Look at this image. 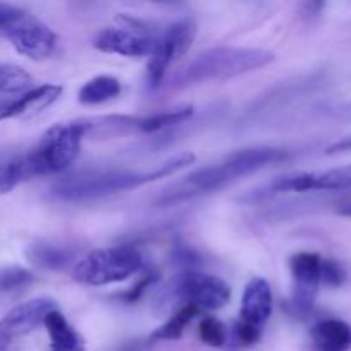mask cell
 <instances>
[{"mask_svg": "<svg viewBox=\"0 0 351 351\" xmlns=\"http://www.w3.org/2000/svg\"><path fill=\"white\" fill-rule=\"evenodd\" d=\"M199 312H201V308H197L195 305L185 304L177 314L171 315L161 328H158L151 335V341H160V339L161 341H173V339H180L185 328L194 321V317Z\"/></svg>", "mask_w": 351, "mask_h": 351, "instance_id": "ffe728a7", "label": "cell"}, {"mask_svg": "<svg viewBox=\"0 0 351 351\" xmlns=\"http://www.w3.org/2000/svg\"><path fill=\"white\" fill-rule=\"evenodd\" d=\"M24 14L23 9L16 5H10V3L0 2V31H5L14 21L19 19Z\"/></svg>", "mask_w": 351, "mask_h": 351, "instance_id": "4316f807", "label": "cell"}, {"mask_svg": "<svg viewBox=\"0 0 351 351\" xmlns=\"http://www.w3.org/2000/svg\"><path fill=\"white\" fill-rule=\"evenodd\" d=\"M351 149V136L346 137V139H341L339 143L332 144L331 147H328L326 153L328 154H335V153H341V151H350Z\"/></svg>", "mask_w": 351, "mask_h": 351, "instance_id": "f546056e", "label": "cell"}, {"mask_svg": "<svg viewBox=\"0 0 351 351\" xmlns=\"http://www.w3.org/2000/svg\"><path fill=\"white\" fill-rule=\"evenodd\" d=\"M261 332H263V328L247 324V322H243V321H239L235 324V339H237V343L242 346L256 345L261 338Z\"/></svg>", "mask_w": 351, "mask_h": 351, "instance_id": "484cf974", "label": "cell"}, {"mask_svg": "<svg viewBox=\"0 0 351 351\" xmlns=\"http://www.w3.org/2000/svg\"><path fill=\"white\" fill-rule=\"evenodd\" d=\"M57 308V304L50 298H34L24 302L0 319V343H9L12 339L33 332L51 311Z\"/></svg>", "mask_w": 351, "mask_h": 351, "instance_id": "8fae6325", "label": "cell"}, {"mask_svg": "<svg viewBox=\"0 0 351 351\" xmlns=\"http://www.w3.org/2000/svg\"><path fill=\"white\" fill-rule=\"evenodd\" d=\"M351 189V165L331 168L326 171H304L285 175L269 185L274 192H308V191H345Z\"/></svg>", "mask_w": 351, "mask_h": 351, "instance_id": "30bf717a", "label": "cell"}, {"mask_svg": "<svg viewBox=\"0 0 351 351\" xmlns=\"http://www.w3.org/2000/svg\"><path fill=\"white\" fill-rule=\"evenodd\" d=\"M273 312V293L271 287L263 278H254L245 287L240 307V321L263 328Z\"/></svg>", "mask_w": 351, "mask_h": 351, "instance_id": "4fadbf2b", "label": "cell"}, {"mask_svg": "<svg viewBox=\"0 0 351 351\" xmlns=\"http://www.w3.org/2000/svg\"><path fill=\"white\" fill-rule=\"evenodd\" d=\"M339 213H341L343 216H350V218H351V204H350V206H346V208L339 209Z\"/></svg>", "mask_w": 351, "mask_h": 351, "instance_id": "4dcf8cb0", "label": "cell"}, {"mask_svg": "<svg viewBox=\"0 0 351 351\" xmlns=\"http://www.w3.org/2000/svg\"><path fill=\"white\" fill-rule=\"evenodd\" d=\"M143 266V256L136 247L122 245L93 250L77 261L72 269V280L88 287L125 281Z\"/></svg>", "mask_w": 351, "mask_h": 351, "instance_id": "5b68a950", "label": "cell"}, {"mask_svg": "<svg viewBox=\"0 0 351 351\" xmlns=\"http://www.w3.org/2000/svg\"><path fill=\"white\" fill-rule=\"evenodd\" d=\"M175 257H177L178 264H184V266H189V267L199 261V257L195 256V252H192V250L187 249V247H182V249H178L177 256Z\"/></svg>", "mask_w": 351, "mask_h": 351, "instance_id": "f1b7e54d", "label": "cell"}, {"mask_svg": "<svg viewBox=\"0 0 351 351\" xmlns=\"http://www.w3.org/2000/svg\"><path fill=\"white\" fill-rule=\"evenodd\" d=\"M89 127L91 125L84 120L64 122L50 127L41 136L40 143L29 153L23 154L24 167L29 178L38 175L58 173L71 167L79 156L81 143Z\"/></svg>", "mask_w": 351, "mask_h": 351, "instance_id": "277c9868", "label": "cell"}, {"mask_svg": "<svg viewBox=\"0 0 351 351\" xmlns=\"http://www.w3.org/2000/svg\"><path fill=\"white\" fill-rule=\"evenodd\" d=\"M122 93V84L113 75H96L79 89V101L82 105H99L110 101Z\"/></svg>", "mask_w": 351, "mask_h": 351, "instance_id": "e0dca14e", "label": "cell"}, {"mask_svg": "<svg viewBox=\"0 0 351 351\" xmlns=\"http://www.w3.org/2000/svg\"><path fill=\"white\" fill-rule=\"evenodd\" d=\"M346 281V271L343 269L341 264H338L336 261H322L321 267V283L328 285V287L338 288L341 285H345Z\"/></svg>", "mask_w": 351, "mask_h": 351, "instance_id": "d4e9b609", "label": "cell"}, {"mask_svg": "<svg viewBox=\"0 0 351 351\" xmlns=\"http://www.w3.org/2000/svg\"><path fill=\"white\" fill-rule=\"evenodd\" d=\"M60 95L62 86L57 84H43L40 88L29 89V91H26L17 99H14L10 105H7L0 112V120L16 119V117L26 115L29 112H41L43 108L50 106L51 103L57 101Z\"/></svg>", "mask_w": 351, "mask_h": 351, "instance_id": "5bb4252c", "label": "cell"}, {"mask_svg": "<svg viewBox=\"0 0 351 351\" xmlns=\"http://www.w3.org/2000/svg\"><path fill=\"white\" fill-rule=\"evenodd\" d=\"M317 351H348L351 348V328L339 319H326L312 329Z\"/></svg>", "mask_w": 351, "mask_h": 351, "instance_id": "9a60e30c", "label": "cell"}, {"mask_svg": "<svg viewBox=\"0 0 351 351\" xmlns=\"http://www.w3.org/2000/svg\"><path fill=\"white\" fill-rule=\"evenodd\" d=\"M194 115V106L192 105H184L177 106V108H171L168 112H160L154 113V115L146 117V119L136 120L137 129L143 130V132H158V130L168 129V127L178 125V123L187 122L191 117Z\"/></svg>", "mask_w": 351, "mask_h": 351, "instance_id": "d6986e66", "label": "cell"}, {"mask_svg": "<svg viewBox=\"0 0 351 351\" xmlns=\"http://www.w3.org/2000/svg\"><path fill=\"white\" fill-rule=\"evenodd\" d=\"M194 161L195 156L192 153H180L149 171L110 170L72 175V177L55 184L51 194L64 201H86V199L103 197V195L130 191V189H137L141 185L160 180V178L170 177L177 171L191 167Z\"/></svg>", "mask_w": 351, "mask_h": 351, "instance_id": "7a4b0ae2", "label": "cell"}, {"mask_svg": "<svg viewBox=\"0 0 351 351\" xmlns=\"http://www.w3.org/2000/svg\"><path fill=\"white\" fill-rule=\"evenodd\" d=\"M321 267L322 259L315 252H300L291 257L290 269L293 278L291 304L297 312L307 314L314 307L321 287Z\"/></svg>", "mask_w": 351, "mask_h": 351, "instance_id": "9c48e42d", "label": "cell"}, {"mask_svg": "<svg viewBox=\"0 0 351 351\" xmlns=\"http://www.w3.org/2000/svg\"><path fill=\"white\" fill-rule=\"evenodd\" d=\"M285 158H287L285 151L274 149V147H249V149L235 151L219 163L195 170L194 173L184 177V180L171 185L165 191L158 204L171 206L195 197V195L219 191L225 185L239 180L240 177L254 173L267 165L278 163Z\"/></svg>", "mask_w": 351, "mask_h": 351, "instance_id": "6da1fadb", "label": "cell"}, {"mask_svg": "<svg viewBox=\"0 0 351 351\" xmlns=\"http://www.w3.org/2000/svg\"><path fill=\"white\" fill-rule=\"evenodd\" d=\"M274 60V53L264 48L219 47L199 53L175 77L177 86H191L208 81H226L257 71Z\"/></svg>", "mask_w": 351, "mask_h": 351, "instance_id": "3957f363", "label": "cell"}, {"mask_svg": "<svg viewBox=\"0 0 351 351\" xmlns=\"http://www.w3.org/2000/svg\"><path fill=\"white\" fill-rule=\"evenodd\" d=\"M27 257L33 264L43 269H62L72 259V252L67 247L53 245V243L38 242L27 249Z\"/></svg>", "mask_w": 351, "mask_h": 351, "instance_id": "ac0fdd59", "label": "cell"}, {"mask_svg": "<svg viewBox=\"0 0 351 351\" xmlns=\"http://www.w3.org/2000/svg\"><path fill=\"white\" fill-rule=\"evenodd\" d=\"M33 84V77L19 65H0V93L26 91Z\"/></svg>", "mask_w": 351, "mask_h": 351, "instance_id": "7402d4cb", "label": "cell"}, {"mask_svg": "<svg viewBox=\"0 0 351 351\" xmlns=\"http://www.w3.org/2000/svg\"><path fill=\"white\" fill-rule=\"evenodd\" d=\"M153 280H154L153 274H147V278H144V280L139 281V283H137L136 287L132 288V290L127 291V293L123 295V297H125V300H127V302H136L137 298H139L141 295L144 293V290H146V288L149 287L151 283H153Z\"/></svg>", "mask_w": 351, "mask_h": 351, "instance_id": "83f0119b", "label": "cell"}, {"mask_svg": "<svg viewBox=\"0 0 351 351\" xmlns=\"http://www.w3.org/2000/svg\"><path fill=\"white\" fill-rule=\"evenodd\" d=\"M27 178H29V175L24 167L23 154L0 161V195L9 194L21 182L27 180Z\"/></svg>", "mask_w": 351, "mask_h": 351, "instance_id": "44dd1931", "label": "cell"}, {"mask_svg": "<svg viewBox=\"0 0 351 351\" xmlns=\"http://www.w3.org/2000/svg\"><path fill=\"white\" fill-rule=\"evenodd\" d=\"M93 43L99 51L130 58L151 55L154 47L153 38L129 27H106L96 34Z\"/></svg>", "mask_w": 351, "mask_h": 351, "instance_id": "7c38bea8", "label": "cell"}, {"mask_svg": "<svg viewBox=\"0 0 351 351\" xmlns=\"http://www.w3.org/2000/svg\"><path fill=\"white\" fill-rule=\"evenodd\" d=\"M43 324L50 336L51 351H84L81 336L69 324L67 319L60 314L58 308L51 311L45 317Z\"/></svg>", "mask_w": 351, "mask_h": 351, "instance_id": "2e32d148", "label": "cell"}, {"mask_svg": "<svg viewBox=\"0 0 351 351\" xmlns=\"http://www.w3.org/2000/svg\"><path fill=\"white\" fill-rule=\"evenodd\" d=\"M34 281V274L23 267H3L0 269V293H16L24 290Z\"/></svg>", "mask_w": 351, "mask_h": 351, "instance_id": "603a6c76", "label": "cell"}, {"mask_svg": "<svg viewBox=\"0 0 351 351\" xmlns=\"http://www.w3.org/2000/svg\"><path fill=\"white\" fill-rule=\"evenodd\" d=\"M3 33L14 48L31 60H45L57 47V34L51 27L27 12L14 21Z\"/></svg>", "mask_w": 351, "mask_h": 351, "instance_id": "52a82bcc", "label": "cell"}, {"mask_svg": "<svg viewBox=\"0 0 351 351\" xmlns=\"http://www.w3.org/2000/svg\"><path fill=\"white\" fill-rule=\"evenodd\" d=\"M199 338L204 345L219 348L226 343V328L219 319L206 317L199 326Z\"/></svg>", "mask_w": 351, "mask_h": 351, "instance_id": "cb8c5ba5", "label": "cell"}, {"mask_svg": "<svg viewBox=\"0 0 351 351\" xmlns=\"http://www.w3.org/2000/svg\"><path fill=\"white\" fill-rule=\"evenodd\" d=\"M195 36V26L191 21H180L168 27L163 36L154 41L153 51L147 64V81L151 88H158L163 82L168 67L191 48Z\"/></svg>", "mask_w": 351, "mask_h": 351, "instance_id": "8992f818", "label": "cell"}, {"mask_svg": "<svg viewBox=\"0 0 351 351\" xmlns=\"http://www.w3.org/2000/svg\"><path fill=\"white\" fill-rule=\"evenodd\" d=\"M175 293L187 304L197 308L218 311L230 302V287L213 274L189 269L178 276L175 283Z\"/></svg>", "mask_w": 351, "mask_h": 351, "instance_id": "ba28073f", "label": "cell"}]
</instances>
